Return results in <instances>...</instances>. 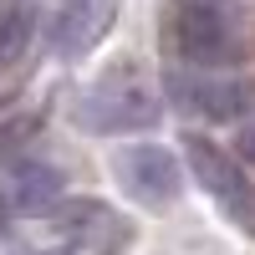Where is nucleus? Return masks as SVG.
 Segmentation results:
<instances>
[{"mask_svg":"<svg viewBox=\"0 0 255 255\" xmlns=\"http://www.w3.org/2000/svg\"><path fill=\"white\" fill-rule=\"evenodd\" d=\"M158 113H163L158 92L148 87V82L128 77V72L102 77V82H92V87L77 97V123L87 128V133H97V138L148 133V128L158 123Z\"/></svg>","mask_w":255,"mask_h":255,"instance_id":"nucleus-1","label":"nucleus"},{"mask_svg":"<svg viewBox=\"0 0 255 255\" xmlns=\"http://www.w3.org/2000/svg\"><path fill=\"white\" fill-rule=\"evenodd\" d=\"M118 20V0H61L46 20V41L61 61L87 56Z\"/></svg>","mask_w":255,"mask_h":255,"instance_id":"nucleus-4","label":"nucleus"},{"mask_svg":"<svg viewBox=\"0 0 255 255\" xmlns=\"http://www.w3.org/2000/svg\"><path fill=\"white\" fill-rule=\"evenodd\" d=\"M36 133H41V123L36 118H26V113H20V118H5V123H0V163H20V158H26V148L36 143Z\"/></svg>","mask_w":255,"mask_h":255,"instance_id":"nucleus-10","label":"nucleus"},{"mask_svg":"<svg viewBox=\"0 0 255 255\" xmlns=\"http://www.w3.org/2000/svg\"><path fill=\"white\" fill-rule=\"evenodd\" d=\"M250 204H255V194H250Z\"/></svg>","mask_w":255,"mask_h":255,"instance_id":"nucleus-14","label":"nucleus"},{"mask_svg":"<svg viewBox=\"0 0 255 255\" xmlns=\"http://www.w3.org/2000/svg\"><path fill=\"white\" fill-rule=\"evenodd\" d=\"M61 189H67L61 168L20 158V163H15V189H10V204H15V209H26V215H51V209L61 204Z\"/></svg>","mask_w":255,"mask_h":255,"instance_id":"nucleus-7","label":"nucleus"},{"mask_svg":"<svg viewBox=\"0 0 255 255\" xmlns=\"http://www.w3.org/2000/svg\"><path fill=\"white\" fill-rule=\"evenodd\" d=\"M41 255H61V250H41Z\"/></svg>","mask_w":255,"mask_h":255,"instance_id":"nucleus-13","label":"nucleus"},{"mask_svg":"<svg viewBox=\"0 0 255 255\" xmlns=\"http://www.w3.org/2000/svg\"><path fill=\"white\" fill-rule=\"evenodd\" d=\"M184 158H189V168H194V179H199L225 209H235V215H245V209H250L245 168H235V158H230L225 148H215L209 138H189V143H184Z\"/></svg>","mask_w":255,"mask_h":255,"instance_id":"nucleus-5","label":"nucleus"},{"mask_svg":"<svg viewBox=\"0 0 255 255\" xmlns=\"http://www.w3.org/2000/svg\"><path fill=\"white\" fill-rule=\"evenodd\" d=\"M235 153H240V163H250V168H255V123H245V128H240Z\"/></svg>","mask_w":255,"mask_h":255,"instance_id":"nucleus-11","label":"nucleus"},{"mask_svg":"<svg viewBox=\"0 0 255 255\" xmlns=\"http://www.w3.org/2000/svg\"><path fill=\"white\" fill-rule=\"evenodd\" d=\"M31 36H36V10L31 5H5L0 10V67H15L26 56Z\"/></svg>","mask_w":255,"mask_h":255,"instance_id":"nucleus-9","label":"nucleus"},{"mask_svg":"<svg viewBox=\"0 0 255 255\" xmlns=\"http://www.w3.org/2000/svg\"><path fill=\"white\" fill-rule=\"evenodd\" d=\"M5 230H10V194L0 189V235H5Z\"/></svg>","mask_w":255,"mask_h":255,"instance_id":"nucleus-12","label":"nucleus"},{"mask_svg":"<svg viewBox=\"0 0 255 255\" xmlns=\"http://www.w3.org/2000/svg\"><path fill=\"white\" fill-rule=\"evenodd\" d=\"M174 82V97L184 102L189 113H199L209 123H230V118H245L250 113V87L245 82H230V77H168Z\"/></svg>","mask_w":255,"mask_h":255,"instance_id":"nucleus-6","label":"nucleus"},{"mask_svg":"<svg viewBox=\"0 0 255 255\" xmlns=\"http://www.w3.org/2000/svg\"><path fill=\"white\" fill-rule=\"evenodd\" d=\"M174 41L184 61H194V67H235L240 61V31L235 20H230L225 0H179L174 5Z\"/></svg>","mask_w":255,"mask_h":255,"instance_id":"nucleus-2","label":"nucleus"},{"mask_svg":"<svg viewBox=\"0 0 255 255\" xmlns=\"http://www.w3.org/2000/svg\"><path fill=\"white\" fill-rule=\"evenodd\" d=\"M113 168H118L123 194L133 204H143V209L174 204L179 189H184V168H179V158L168 153L163 143H133V148H123Z\"/></svg>","mask_w":255,"mask_h":255,"instance_id":"nucleus-3","label":"nucleus"},{"mask_svg":"<svg viewBox=\"0 0 255 255\" xmlns=\"http://www.w3.org/2000/svg\"><path fill=\"white\" fill-rule=\"evenodd\" d=\"M56 215V225L67 230V235H77V240H108V235H128V225L113 215L108 204H97V199H67V204H56L51 209Z\"/></svg>","mask_w":255,"mask_h":255,"instance_id":"nucleus-8","label":"nucleus"}]
</instances>
